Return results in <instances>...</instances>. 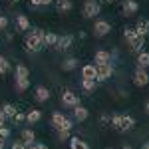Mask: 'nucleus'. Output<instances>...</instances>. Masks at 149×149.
I'll return each mask as SVG.
<instances>
[{"instance_id":"obj_26","label":"nucleus","mask_w":149,"mask_h":149,"mask_svg":"<svg viewBox=\"0 0 149 149\" xmlns=\"http://www.w3.org/2000/svg\"><path fill=\"white\" fill-rule=\"evenodd\" d=\"M135 32H137L139 36H143V38H145V36H149V26H147V22H145V20H139V22L135 24Z\"/></svg>"},{"instance_id":"obj_6","label":"nucleus","mask_w":149,"mask_h":149,"mask_svg":"<svg viewBox=\"0 0 149 149\" xmlns=\"http://www.w3.org/2000/svg\"><path fill=\"white\" fill-rule=\"evenodd\" d=\"M100 10H102V6H100L97 0H86V2H84V16H86V18L97 16Z\"/></svg>"},{"instance_id":"obj_8","label":"nucleus","mask_w":149,"mask_h":149,"mask_svg":"<svg viewBox=\"0 0 149 149\" xmlns=\"http://www.w3.org/2000/svg\"><path fill=\"white\" fill-rule=\"evenodd\" d=\"M72 42H74V38L70 34H64L58 38L56 46H54V50H58V52H66V50H70V46H72Z\"/></svg>"},{"instance_id":"obj_17","label":"nucleus","mask_w":149,"mask_h":149,"mask_svg":"<svg viewBox=\"0 0 149 149\" xmlns=\"http://www.w3.org/2000/svg\"><path fill=\"white\" fill-rule=\"evenodd\" d=\"M137 68H143V70L149 68V52H145V50L137 52Z\"/></svg>"},{"instance_id":"obj_15","label":"nucleus","mask_w":149,"mask_h":149,"mask_svg":"<svg viewBox=\"0 0 149 149\" xmlns=\"http://www.w3.org/2000/svg\"><path fill=\"white\" fill-rule=\"evenodd\" d=\"M81 80H95V66L88 64L81 68Z\"/></svg>"},{"instance_id":"obj_29","label":"nucleus","mask_w":149,"mask_h":149,"mask_svg":"<svg viewBox=\"0 0 149 149\" xmlns=\"http://www.w3.org/2000/svg\"><path fill=\"white\" fill-rule=\"evenodd\" d=\"M95 86H97V81H95V80H81V88H84V92H93Z\"/></svg>"},{"instance_id":"obj_32","label":"nucleus","mask_w":149,"mask_h":149,"mask_svg":"<svg viewBox=\"0 0 149 149\" xmlns=\"http://www.w3.org/2000/svg\"><path fill=\"white\" fill-rule=\"evenodd\" d=\"M22 121H26V113H22V111H16V115L12 117V123H22Z\"/></svg>"},{"instance_id":"obj_34","label":"nucleus","mask_w":149,"mask_h":149,"mask_svg":"<svg viewBox=\"0 0 149 149\" xmlns=\"http://www.w3.org/2000/svg\"><path fill=\"white\" fill-rule=\"evenodd\" d=\"M26 149H48V145L46 143H28V145H26Z\"/></svg>"},{"instance_id":"obj_18","label":"nucleus","mask_w":149,"mask_h":149,"mask_svg":"<svg viewBox=\"0 0 149 149\" xmlns=\"http://www.w3.org/2000/svg\"><path fill=\"white\" fill-rule=\"evenodd\" d=\"M14 88H16V92H26V90H28V88H30V80H28V78H14Z\"/></svg>"},{"instance_id":"obj_36","label":"nucleus","mask_w":149,"mask_h":149,"mask_svg":"<svg viewBox=\"0 0 149 149\" xmlns=\"http://www.w3.org/2000/svg\"><path fill=\"white\" fill-rule=\"evenodd\" d=\"M10 149H26V143H24L22 139H20V141H14Z\"/></svg>"},{"instance_id":"obj_2","label":"nucleus","mask_w":149,"mask_h":149,"mask_svg":"<svg viewBox=\"0 0 149 149\" xmlns=\"http://www.w3.org/2000/svg\"><path fill=\"white\" fill-rule=\"evenodd\" d=\"M109 32H111V24L107 22V20L97 18V20L93 22V36H95V38H103V36H107Z\"/></svg>"},{"instance_id":"obj_12","label":"nucleus","mask_w":149,"mask_h":149,"mask_svg":"<svg viewBox=\"0 0 149 149\" xmlns=\"http://www.w3.org/2000/svg\"><path fill=\"white\" fill-rule=\"evenodd\" d=\"M121 10H123L125 16H133V14L139 10V4L135 0H123V8H121Z\"/></svg>"},{"instance_id":"obj_44","label":"nucleus","mask_w":149,"mask_h":149,"mask_svg":"<svg viewBox=\"0 0 149 149\" xmlns=\"http://www.w3.org/2000/svg\"><path fill=\"white\" fill-rule=\"evenodd\" d=\"M0 149H4V139H0Z\"/></svg>"},{"instance_id":"obj_31","label":"nucleus","mask_w":149,"mask_h":149,"mask_svg":"<svg viewBox=\"0 0 149 149\" xmlns=\"http://www.w3.org/2000/svg\"><path fill=\"white\" fill-rule=\"evenodd\" d=\"M135 36H137V32H135V28H125V30H123V38H125L127 42H129L131 38H135Z\"/></svg>"},{"instance_id":"obj_24","label":"nucleus","mask_w":149,"mask_h":149,"mask_svg":"<svg viewBox=\"0 0 149 149\" xmlns=\"http://www.w3.org/2000/svg\"><path fill=\"white\" fill-rule=\"evenodd\" d=\"M70 149H90L88 147V143L80 137H72L70 139Z\"/></svg>"},{"instance_id":"obj_4","label":"nucleus","mask_w":149,"mask_h":149,"mask_svg":"<svg viewBox=\"0 0 149 149\" xmlns=\"http://www.w3.org/2000/svg\"><path fill=\"white\" fill-rule=\"evenodd\" d=\"M113 76V66L105 64V66H95V81H105Z\"/></svg>"},{"instance_id":"obj_33","label":"nucleus","mask_w":149,"mask_h":149,"mask_svg":"<svg viewBox=\"0 0 149 149\" xmlns=\"http://www.w3.org/2000/svg\"><path fill=\"white\" fill-rule=\"evenodd\" d=\"M58 139H60V141L70 139V129H58Z\"/></svg>"},{"instance_id":"obj_10","label":"nucleus","mask_w":149,"mask_h":149,"mask_svg":"<svg viewBox=\"0 0 149 149\" xmlns=\"http://www.w3.org/2000/svg\"><path fill=\"white\" fill-rule=\"evenodd\" d=\"M34 100L38 103L48 102V100H50V90H48L46 86H38V88L34 90Z\"/></svg>"},{"instance_id":"obj_39","label":"nucleus","mask_w":149,"mask_h":149,"mask_svg":"<svg viewBox=\"0 0 149 149\" xmlns=\"http://www.w3.org/2000/svg\"><path fill=\"white\" fill-rule=\"evenodd\" d=\"M62 129H72V119H70V117H66V121H64Z\"/></svg>"},{"instance_id":"obj_30","label":"nucleus","mask_w":149,"mask_h":149,"mask_svg":"<svg viewBox=\"0 0 149 149\" xmlns=\"http://www.w3.org/2000/svg\"><path fill=\"white\" fill-rule=\"evenodd\" d=\"M54 0H30V6L32 8H44V6H50Z\"/></svg>"},{"instance_id":"obj_21","label":"nucleus","mask_w":149,"mask_h":149,"mask_svg":"<svg viewBox=\"0 0 149 149\" xmlns=\"http://www.w3.org/2000/svg\"><path fill=\"white\" fill-rule=\"evenodd\" d=\"M58 38H60V36L54 34V32H46V34H44V40H42V42H44V46L54 48V46H56V42H58Z\"/></svg>"},{"instance_id":"obj_22","label":"nucleus","mask_w":149,"mask_h":149,"mask_svg":"<svg viewBox=\"0 0 149 149\" xmlns=\"http://www.w3.org/2000/svg\"><path fill=\"white\" fill-rule=\"evenodd\" d=\"M42 119V111L40 109H30L28 113H26V121L28 123H38Z\"/></svg>"},{"instance_id":"obj_7","label":"nucleus","mask_w":149,"mask_h":149,"mask_svg":"<svg viewBox=\"0 0 149 149\" xmlns=\"http://www.w3.org/2000/svg\"><path fill=\"white\" fill-rule=\"evenodd\" d=\"M133 84H135L137 88H145V86L149 84L147 70H143V68H137V70H135V74H133Z\"/></svg>"},{"instance_id":"obj_40","label":"nucleus","mask_w":149,"mask_h":149,"mask_svg":"<svg viewBox=\"0 0 149 149\" xmlns=\"http://www.w3.org/2000/svg\"><path fill=\"white\" fill-rule=\"evenodd\" d=\"M4 121H6V115L2 113V109H0V127L4 125Z\"/></svg>"},{"instance_id":"obj_25","label":"nucleus","mask_w":149,"mask_h":149,"mask_svg":"<svg viewBox=\"0 0 149 149\" xmlns=\"http://www.w3.org/2000/svg\"><path fill=\"white\" fill-rule=\"evenodd\" d=\"M14 78H30V70L26 68L24 64H18L14 70Z\"/></svg>"},{"instance_id":"obj_27","label":"nucleus","mask_w":149,"mask_h":149,"mask_svg":"<svg viewBox=\"0 0 149 149\" xmlns=\"http://www.w3.org/2000/svg\"><path fill=\"white\" fill-rule=\"evenodd\" d=\"M22 141L28 145V143H34L36 141V133L32 131V129H24L22 131Z\"/></svg>"},{"instance_id":"obj_9","label":"nucleus","mask_w":149,"mask_h":149,"mask_svg":"<svg viewBox=\"0 0 149 149\" xmlns=\"http://www.w3.org/2000/svg\"><path fill=\"white\" fill-rule=\"evenodd\" d=\"M93 62L95 66H105V64H111V54L105 52V50H97L95 56H93Z\"/></svg>"},{"instance_id":"obj_28","label":"nucleus","mask_w":149,"mask_h":149,"mask_svg":"<svg viewBox=\"0 0 149 149\" xmlns=\"http://www.w3.org/2000/svg\"><path fill=\"white\" fill-rule=\"evenodd\" d=\"M8 72H10V62H8V58L0 56V76L8 74Z\"/></svg>"},{"instance_id":"obj_45","label":"nucleus","mask_w":149,"mask_h":149,"mask_svg":"<svg viewBox=\"0 0 149 149\" xmlns=\"http://www.w3.org/2000/svg\"><path fill=\"white\" fill-rule=\"evenodd\" d=\"M103 2H107V4H111V2H113V0H103Z\"/></svg>"},{"instance_id":"obj_13","label":"nucleus","mask_w":149,"mask_h":149,"mask_svg":"<svg viewBox=\"0 0 149 149\" xmlns=\"http://www.w3.org/2000/svg\"><path fill=\"white\" fill-rule=\"evenodd\" d=\"M88 115H90V111H88L84 105H76V107H74V119H76V121H86Z\"/></svg>"},{"instance_id":"obj_41","label":"nucleus","mask_w":149,"mask_h":149,"mask_svg":"<svg viewBox=\"0 0 149 149\" xmlns=\"http://www.w3.org/2000/svg\"><path fill=\"white\" fill-rule=\"evenodd\" d=\"M145 113L149 115V100H147V102H145Z\"/></svg>"},{"instance_id":"obj_38","label":"nucleus","mask_w":149,"mask_h":149,"mask_svg":"<svg viewBox=\"0 0 149 149\" xmlns=\"http://www.w3.org/2000/svg\"><path fill=\"white\" fill-rule=\"evenodd\" d=\"M6 28H8V18L0 16V30H6Z\"/></svg>"},{"instance_id":"obj_14","label":"nucleus","mask_w":149,"mask_h":149,"mask_svg":"<svg viewBox=\"0 0 149 149\" xmlns=\"http://www.w3.org/2000/svg\"><path fill=\"white\" fill-rule=\"evenodd\" d=\"M74 8V2L72 0H56V10L62 12V14H66V12H72Z\"/></svg>"},{"instance_id":"obj_20","label":"nucleus","mask_w":149,"mask_h":149,"mask_svg":"<svg viewBox=\"0 0 149 149\" xmlns=\"http://www.w3.org/2000/svg\"><path fill=\"white\" fill-rule=\"evenodd\" d=\"M64 121H66V115L64 113H60V111H56V113L52 115V127L54 129H62V125H64Z\"/></svg>"},{"instance_id":"obj_37","label":"nucleus","mask_w":149,"mask_h":149,"mask_svg":"<svg viewBox=\"0 0 149 149\" xmlns=\"http://www.w3.org/2000/svg\"><path fill=\"white\" fill-rule=\"evenodd\" d=\"M100 121H102V125H107V123H111V115L103 113L102 117H100Z\"/></svg>"},{"instance_id":"obj_11","label":"nucleus","mask_w":149,"mask_h":149,"mask_svg":"<svg viewBox=\"0 0 149 149\" xmlns=\"http://www.w3.org/2000/svg\"><path fill=\"white\" fill-rule=\"evenodd\" d=\"M143 46H145V38H143V36L137 34L135 38H131V40H129V50H131V52H135V54L141 52Z\"/></svg>"},{"instance_id":"obj_19","label":"nucleus","mask_w":149,"mask_h":149,"mask_svg":"<svg viewBox=\"0 0 149 149\" xmlns=\"http://www.w3.org/2000/svg\"><path fill=\"white\" fill-rule=\"evenodd\" d=\"M16 26H18V30H22V32L30 30V20H28V16L18 14V16H16Z\"/></svg>"},{"instance_id":"obj_23","label":"nucleus","mask_w":149,"mask_h":149,"mask_svg":"<svg viewBox=\"0 0 149 149\" xmlns=\"http://www.w3.org/2000/svg\"><path fill=\"white\" fill-rule=\"evenodd\" d=\"M16 111H18V109H16L14 103H4V105H2V113L6 115V119H12V117L16 115Z\"/></svg>"},{"instance_id":"obj_1","label":"nucleus","mask_w":149,"mask_h":149,"mask_svg":"<svg viewBox=\"0 0 149 149\" xmlns=\"http://www.w3.org/2000/svg\"><path fill=\"white\" fill-rule=\"evenodd\" d=\"M111 125H113L115 131L125 133V131H129V129L135 127V119H133L131 115H127V113H115L113 117H111Z\"/></svg>"},{"instance_id":"obj_43","label":"nucleus","mask_w":149,"mask_h":149,"mask_svg":"<svg viewBox=\"0 0 149 149\" xmlns=\"http://www.w3.org/2000/svg\"><path fill=\"white\" fill-rule=\"evenodd\" d=\"M121 149H133V147H131V145H127V143H125V145H123Z\"/></svg>"},{"instance_id":"obj_42","label":"nucleus","mask_w":149,"mask_h":149,"mask_svg":"<svg viewBox=\"0 0 149 149\" xmlns=\"http://www.w3.org/2000/svg\"><path fill=\"white\" fill-rule=\"evenodd\" d=\"M143 149H149V141H145V143H143Z\"/></svg>"},{"instance_id":"obj_16","label":"nucleus","mask_w":149,"mask_h":149,"mask_svg":"<svg viewBox=\"0 0 149 149\" xmlns=\"http://www.w3.org/2000/svg\"><path fill=\"white\" fill-rule=\"evenodd\" d=\"M78 58H74V56H70V58H66L64 62H62V70L64 72H72V70H76L78 68Z\"/></svg>"},{"instance_id":"obj_46","label":"nucleus","mask_w":149,"mask_h":149,"mask_svg":"<svg viewBox=\"0 0 149 149\" xmlns=\"http://www.w3.org/2000/svg\"><path fill=\"white\" fill-rule=\"evenodd\" d=\"M147 26H149V20H147Z\"/></svg>"},{"instance_id":"obj_3","label":"nucleus","mask_w":149,"mask_h":149,"mask_svg":"<svg viewBox=\"0 0 149 149\" xmlns=\"http://www.w3.org/2000/svg\"><path fill=\"white\" fill-rule=\"evenodd\" d=\"M24 44H26V50H28L30 54H38V52H40V50L44 48L42 40H40V38H36V36L32 34V32L26 36V42H24Z\"/></svg>"},{"instance_id":"obj_35","label":"nucleus","mask_w":149,"mask_h":149,"mask_svg":"<svg viewBox=\"0 0 149 149\" xmlns=\"http://www.w3.org/2000/svg\"><path fill=\"white\" fill-rule=\"evenodd\" d=\"M10 137V129H8V127H0V139H4V141H6V139Z\"/></svg>"},{"instance_id":"obj_47","label":"nucleus","mask_w":149,"mask_h":149,"mask_svg":"<svg viewBox=\"0 0 149 149\" xmlns=\"http://www.w3.org/2000/svg\"><path fill=\"white\" fill-rule=\"evenodd\" d=\"M109 149H113V147H109Z\"/></svg>"},{"instance_id":"obj_5","label":"nucleus","mask_w":149,"mask_h":149,"mask_svg":"<svg viewBox=\"0 0 149 149\" xmlns=\"http://www.w3.org/2000/svg\"><path fill=\"white\" fill-rule=\"evenodd\" d=\"M62 105L74 109L76 105H80V95H76L72 90H64V93H62Z\"/></svg>"}]
</instances>
